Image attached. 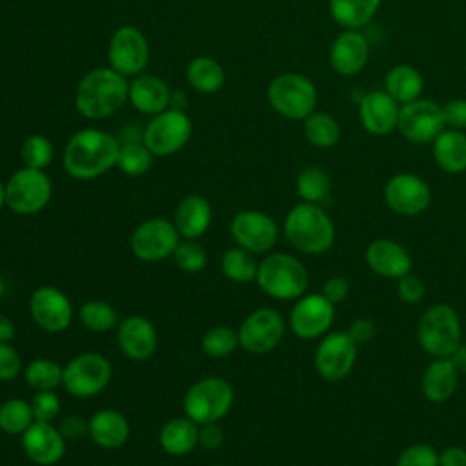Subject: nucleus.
<instances>
[{
	"instance_id": "nucleus-24",
	"label": "nucleus",
	"mask_w": 466,
	"mask_h": 466,
	"mask_svg": "<svg viewBox=\"0 0 466 466\" xmlns=\"http://www.w3.org/2000/svg\"><path fill=\"white\" fill-rule=\"evenodd\" d=\"M366 262L373 273L386 279H400L411 269V257L399 242L377 238L366 249Z\"/></svg>"
},
{
	"instance_id": "nucleus-38",
	"label": "nucleus",
	"mask_w": 466,
	"mask_h": 466,
	"mask_svg": "<svg viewBox=\"0 0 466 466\" xmlns=\"http://www.w3.org/2000/svg\"><path fill=\"white\" fill-rule=\"evenodd\" d=\"M153 153L147 149V146L144 142H137V140H127V142H120V149H118V157H116V167L129 177H140L144 173L149 171V167L153 166Z\"/></svg>"
},
{
	"instance_id": "nucleus-56",
	"label": "nucleus",
	"mask_w": 466,
	"mask_h": 466,
	"mask_svg": "<svg viewBox=\"0 0 466 466\" xmlns=\"http://www.w3.org/2000/svg\"><path fill=\"white\" fill-rule=\"evenodd\" d=\"M5 206V184L0 180V211Z\"/></svg>"
},
{
	"instance_id": "nucleus-9",
	"label": "nucleus",
	"mask_w": 466,
	"mask_h": 466,
	"mask_svg": "<svg viewBox=\"0 0 466 466\" xmlns=\"http://www.w3.org/2000/svg\"><path fill=\"white\" fill-rule=\"evenodd\" d=\"M193 124L189 116L177 107H167L153 115L142 133V142L155 157H169L180 151L191 138Z\"/></svg>"
},
{
	"instance_id": "nucleus-16",
	"label": "nucleus",
	"mask_w": 466,
	"mask_h": 466,
	"mask_svg": "<svg viewBox=\"0 0 466 466\" xmlns=\"http://www.w3.org/2000/svg\"><path fill=\"white\" fill-rule=\"evenodd\" d=\"M29 313L38 328L47 333H60L73 320L69 297L55 286H40L29 297Z\"/></svg>"
},
{
	"instance_id": "nucleus-18",
	"label": "nucleus",
	"mask_w": 466,
	"mask_h": 466,
	"mask_svg": "<svg viewBox=\"0 0 466 466\" xmlns=\"http://www.w3.org/2000/svg\"><path fill=\"white\" fill-rule=\"evenodd\" d=\"M335 319V304L322 293H309L297 299L289 313V328L300 339H315L326 333Z\"/></svg>"
},
{
	"instance_id": "nucleus-28",
	"label": "nucleus",
	"mask_w": 466,
	"mask_h": 466,
	"mask_svg": "<svg viewBox=\"0 0 466 466\" xmlns=\"http://www.w3.org/2000/svg\"><path fill=\"white\" fill-rule=\"evenodd\" d=\"M431 153L435 164L451 175L466 171V133L446 127L433 142Z\"/></svg>"
},
{
	"instance_id": "nucleus-32",
	"label": "nucleus",
	"mask_w": 466,
	"mask_h": 466,
	"mask_svg": "<svg viewBox=\"0 0 466 466\" xmlns=\"http://www.w3.org/2000/svg\"><path fill=\"white\" fill-rule=\"evenodd\" d=\"M382 0H328L329 15L344 29H362L379 13Z\"/></svg>"
},
{
	"instance_id": "nucleus-50",
	"label": "nucleus",
	"mask_w": 466,
	"mask_h": 466,
	"mask_svg": "<svg viewBox=\"0 0 466 466\" xmlns=\"http://www.w3.org/2000/svg\"><path fill=\"white\" fill-rule=\"evenodd\" d=\"M224 433L218 422H206L198 424V444H202L208 450H215L222 444Z\"/></svg>"
},
{
	"instance_id": "nucleus-31",
	"label": "nucleus",
	"mask_w": 466,
	"mask_h": 466,
	"mask_svg": "<svg viewBox=\"0 0 466 466\" xmlns=\"http://www.w3.org/2000/svg\"><path fill=\"white\" fill-rule=\"evenodd\" d=\"M158 442L169 455H187L198 444V424L187 415L175 417L162 426Z\"/></svg>"
},
{
	"instance_id": "nucleus-34",
	"label": "nucleus",
	"mask_w": 466,
	"mask_h": 466,
	"mask_svg": "<svg viewBox=\"0 0 466 466\" xmlns=\"http://www.w3.org/2000/svg\"><path fill=\"white\" fill-rule=\"evenodd\" d=\"M304 138L319 149L333 147L340 140V124L326 111H313L302 120Z\"/></svg>"
},
{
	"instance_id": "nucleus-41",
	"label": "nucleus",
	"mask_w": 466,
	"mask_h": 466,
	"mask_svg": "<svg viewBox=\"0 0 466 466\" xmlns=\"http://www.w3.org/2000/svg\"><path fill=\"white\" fill-rule=\"evenodd\" d=\"M53 142L44 135H31L20 147V158L25 167L44 169L53 160Z\"/></svg>"
},
{
	"instance_id": "nucleus-4",
	"label": "nucleus",
	"mask_w": 466,
	"mask_h": 466,
	"mask_svg": "<svg viewBox=\"0 0 466 466\" xmlns=\"http://www.w3.org/2000/svg\"><path fill=\"white\" fill-rule=\"evenodd\" d=\"M255 280L266 295L277 300H293L306 293L309 275L297 257L271 253L258 262Z\"/></svg>"
},
{
	"instance_id": "nucleus-21",
	"label": "nucleus",
	"mask_w": 466,
	"mask_h": 466,
	"mask_svg": "<svg viewBox=\"0 0 466 466\" xmlns=\"http://www.w3.org/2000/svg\"><path fill=\"white\" fill-rule=\"evenodd\" d=\"M400 104H397L384 89L366 93L359 100L360 126L375 137H386L397 129Z\"/></svg>"
},
{
	"instance_id": "nucleus-2",
	"label": "nucleus",
	"mask_w": 466,
	"mask_h": 466,
	"mask_svg": "<svg viewBox=\"0 0 466 466\" xmlns=\"http://www.w3.org/2000/svg\"><path fill=\"white\" fill-rule=\"evenodd\" d=\"M129 84L126 76L111 67L87 71L76 86L75 106L89 120H102L116 113L127 100Z\"/></svg>"
},
{
	"instance_id": "nucleus-36",
	"label": "nucleus",
	"mask_w": 466,
	"mask_h": 466,
	"mask_svg": "<svg viewBox=\"0 0 466 466\" xmlns=\"http://www.w3.org/2000/svg\"><path fill=\"white\" fill-rule=\"evenodd\" d=\"M220 268H222V273L233 280V282H240V284H246V282H251L257 279V269H258V262L255 258V253L237 246V248H231L228 249L224 255H222V260H220Z\"/></svg>"
},
{
	"instance_id": "nucleus-51",
	"label": "nucleus",
	"mask_w": 466,
	"mask_h": 466,
	"mask_svg": "<svg viewBox=\"0 0 466 466\" xmlns=\"http://www.w3.org/2000/svg\"><path fill=\"white\" fill-rule=\"evenodd\" d=\"M348 335L353 339V342L359 346V344H364L368 340L373 339L375 335V326L370 319H357L350 324L348 328Z\"/></svg>"
},
{
	"instance_id": "nucleus-55",
	"label": "nucleus",
	"mask_w": 466,
	"mask_h": 466,
	"mask_svg": "<svg viewBox=\"0 0 466 466\" xmlns=\"http://www.w3.org/2000/svg\"><path fill=\"white\" fill-rule=\"evenodd\" d=\"M450 359L459 373H466V344H461Z\"/></svg>"
},
{
	"instance_id": "nucleus-35",
	"label": "nucleus",
	"mask_w": 466,
	"mask_h": 466,
	"mask_svg": "<svg viewBox=\"0 0 466 466\" xmlns=\"http://www.w3.org/2000/svg\"><path fill=\"white\" fill-rule=\"evenodd\" d=\"M295 187H297V193L302 198V202L322 204L329 197L331 178L324 169H320L317 166H308L299 171Z\"/></svg>"
},
{
	"instance_id": "nucleus-52",
	"label": "nucleus",
	"mask_w": 466,
	"mask_h": 466,
	"mask_svg": "<svg viewBox=\"0 0 466 466\" xmlns=\"http://www.w3.org/2000/svg\"><path fill=\"white\" fill-rule=\"evenodd\" d=\"M58 430L66 439H78L87 433V422L78 415H67L66 419L60 420Z\"/></svg>"
},
{
	"instance_id": "nucleus-43",
	"label": "nucleus",
	"mask_w": 466,
	"mask_h": 466,
	"mask_svg": "<svg viewBox=\"0 0 466 466\" xmlns=\"http://www.w3.org/2000/svg\"><path fill=\"white\" fill-rule=\"evenodd\" d=\"M173 260L178 269L186 273H198L206 268L208 255L204 248L191 238H184L178 242V246L173 251Z\"/></svg>"
},
{
	"instance_id": "nucleus-11",
	"label": "nucleus",
	"mask_w": 466,
	"mask_h": 466,
	"mask_svg": "<svg viewBox=\"0 0 466 466\" xmlns=\"http://www.w3.org/2000/svg\"><path fill=\"white\" fill-rule=\"evenodd\" d=\"M446 129L442 107L428 98L402 104L397 131L411 144H431Z\"/></svg>"
},
{
	"instance_id": "nucleus-54",
	"label": "nucleus",
	"mask_w": 466,
	"mask_h": 466,
	"mask_svg": "<svg viewBox=\"0 0 466 466\" xmlns=\"http://www.w3.org/2000/svg\"><path fill=\"white\" fill-rule=\"evenodd\" d=\"M15 337V324L11 319L0 313V342H9Z\"/></svg>"
},
{
	"instance_id": "nucleus-15",
	"label": "nucleus",
	"mask_w": 466,
	"mask_h": 466,
	"mask_svg": "<svg viewBox=\"0 0 466 466\" xmlns=\"http://www.w3.org/2000/svg\"><path fill=\"white\" fill-rule=\"evenodd\" d=\"M388 208L402 217H415L428 209L431 189L424 178L415 173H397L384 186Z\"/></svg>"
},
{
	"instance_id": "nucleus-53",
	"label": "nucleus",
	"mask_w": 466,
	"mask_h": 466,
	"mask_svg": "<svg viewBox=\"0 0 466 466\" xmlns=\"http://www.w3.org/2000/svg\"><path fill=\"white\" fill-rule=\"evenodd\" d=\"M439 466H466V450L461 446H448L439 453Z\"/></svg>"
},
{
	"instance_id": "nucleus-22",
	"label": "nucleus",
	"mask_w": 466,
	"mask_h": 466,
	"mask_svg": "<svg viewBox=\"0 0 466 466\" xmlns=\"http://www.w3.org/2000/svg\"><path fill=\"white\" fill-rule=\"evenodd\" d=\"M22 450L33 462L53 466L66 453V437L51 422L35 420L22 433Z\"/></svg>"
},
{
	"instance_id": "nucleus-17",
	"label": "nucleus",
	"mask_w": 466,
	"mask_h": 466,
	"mask_svg": "<svg viewBox=\"0 0 466 466\" xmlns=\"http://www.w3.org/2000/svg\"><path fill=\"white\" fill-rule=\"evenodd\" d=\"M229 231L237 246L255 255L269 251L279 238L275 220L257 209H244L237 213L229 224Z\"/></svg>"
},
{
	"instance_id": "nucleus-47",
	"label": "nucleus",
	"mask_w": 466,
	"mask_h": 466,
	"mask_svg": "<svg viewBox=\"0 0 466 466\" xmlns=\"http://www.w3.org/2000/svg\"><path fill=\"white\" fill-rule=\"evenodd\" d=\"M442 107L446 127L464 131L466 129V98H451Z\"/></svg>"
},
{
	"instance_id": "nucleus-29",
	"label": "nucleus",
	"mask_w": 466,
	"mask_h": 466,
	"mask_svg": "<svg viewBox=\"0 0 466 466\" xmlns=\"http://www.w3.org/2000/svg\"><path fill=\"white\" fill-rule=\"evenodd\" d=\"M459 371L451 359H435L422 373V393L430 402H446L457 388Z\"/></svg>"
},
{
	"instance_id": "nucleus-46",
	"label": "nucleus",
	"mask_w": 466,
	"mask_h": 466,
	"mask_svg": "<svg viewBox=\"0 0 466 466\" xmlns=\"http://www.w3.org/2000/svg\"><path fill=\"white\" fill-rule=\"evenodd\" d=\"M22 371V359L9 342H0V380H13Z\"/></svg>"
},
{
	"instance_id": "nucleus-58",
	"label": "nucleus",
	"mask_w": 466,
	"mask_h": 466,
	"mask_svg": "<svg viewBox=\"0 0 466 466\" xmlns=\"http://www.w3.org/2000/svg\"><path fill=\"white\" fill-rule=\"evenodd\" d=\"M215 466H224V464H215Z\"/></svg>"
},
{
	"instance_id": "nucleus-37",
	"label": "nucleus",
	"mask_w": 466,
	"mask_h": 466,
	"mask_svg": "<svg viewBox=\"0 0 466 466\" xmlns=\"http://www.w3.org/2000/svg\"><path fill=\"white\" fill-rule=\"evenodd\" d=\"M24 379L35 391H55L62 386L64 368L49 359H35L24 368Z\"/></svg>"
},
{
	"instance_id": "nucleus-45",
	"label": "nucleus",
	"mask_w": 466,
	"mask_h": 466,
	"mask_svg": "<svg viewBox=\"0 0 466 466\" xmlns=\"http://www.w3.org/2000/svg\"><path fill=\"white\" fill-rule=\"evenodd\" d=\"M397 466H439V453L430 444H413L399 455Z\"/></svg>"
},
{
	"instance_id": "nucleus-25",
	"label": "nucleus",
	"mask_w": 466,
	"mask_h": 466,
	"mask_svg": "<svg viewBox=\"0 0 466 466\" xmlns=\"http://www.w3.org/2000/svg\"><path fill=\"white\" fill-rule=\"evenodd\" d=\"M127 100L137 111L153 116L171 106V89L160 76L137 75L129 84Z\"/></svg>"
},
{
	"instance_id": "nucleus-1",
	"label": "nucleus",
	"mask_w": 466,
	"mask_h": 466,
	"mask_svg": "<svg viewBox=\"0 0 466 466\" xmlns=\"http://www.w3.org/2000/svg\"><path fill=\"white\" fill-rule=\"evenodd\" d=\"M120 142L104 129L76 131L64 149V169L76 180H91L116 166Z\"/></svg>"
},
{
	"instance_id": "nucleus-49",
	"label": "nucleus",
	"mask_w": 466,
	"mask_h": 466,
	"mask_svg": "<svg viewBox=\"0 0 466 466\" xmlns=\"http://www.w3.org/2000/svg\"><path fill=\"white\" fill-rule=\"evenodd\" d=\"M350 293V280L346 277H340V275H335V277H329L326 282H324V288H322V295L337 304V302H342Z\"/></svg>"
},
{
	"instance_id": "nucleus-40",
	"label": "nucleus",
	"mask_w": 466,
	"mask_h": 466,
	"mask_svg": "<svg viewBox=\"0 0 466 466\" xmlns=\"http://www.w3.org/2000/svg\"><path fill=\"white\" fill-rule=\"evenodd\" d=\"M35 422L31 404L22 399H7L0 404V430L7 435H22Z\"/></svg>"
},
{
	"instance_id": "nucleus-19",
	"label": "nucleus",
	"mask_w": 466,
	"mask_h": 466,
	"mask_svg": "<svg viewBox=\"0 0 466 466\" xmlns=\"http://www.w3.org/2000/svg\"><path fill=\"white\" fill-rule=\"evenodd\" d=\"M357 360V344L348 331L326 335L315 351L317 373L326 380L344 379Z\"/></svg>"
},
{
	"instance_id": "nucleus-26",
	"label": "nucleus",
	"mask_w": 466,
	"mask_h": 466,
	"mask_svg": "<svg viewBox=\"0 0 466 466\" xmlns=\"http://www.w3.org/2000/svg\"><path fill=\"white\" fill-rule=\"evenodd\" d=\"M211 204L208 202V198L200 195H187L178 202L173 224L182 238L197 240L208 231L211 224Z\"/></svg>"
},
{
	"instance_id": "nucleus-39",
	"label": "nucleus",
	"mask_w": 466,
	"mask_h": 466,
	"mask_svg": "<svg viewBox=\"0 0 466 466\" xmlns=\"http://www.w3.org/2000/svg\"><path fill=\"white\" fill-rule=\"evenodd\" d=\"M78 315H80L82 326L95 333H106L118 326V315L115 308L106 300H98V299L86 300L80 306Z\"/></svg>"
},
{
	"instance_id": "nucleus-30",
	"label": "nucleus",
	"mask_w": 466,
	"mask_h": 466,
	"mask_svg": "<svg viewBox=\"0 0 466 466\" xmlns=\"http://www.w3.org/2000/svg\"><path fill=\"white\" fill-rule=\"evenodd\" d=\"M422 87V73L410 64H397L384 76V91L400 106L420 98Z\"/></svg>"
},
{
	"instance_id": "nucleus-57",
	"label": "nucleus",
	"mask_w": 466,
	"mask_h": 466,
	"mask_svg": "<svg viewBox=\"0 0 466 466\" xmlns=\"http://www.w3.org/2000/svg\"><path fill=\"white\" fill-rule=\"evenodd\" d=\"M4 291H5V282H4V279L0 277V299H2V295H4Z\"/></svg>"
},
{
	"instance_id": "nucleus-20",
	"label": "nucleus",
	"mask_w": 466,
	"mask_h": 466,
	"mask_svg": "<svg viewBox=\"0 0 466 466\" xmlns=\"http://www.w3.org/2000/svg\"><path fill=\"white\" fill-rule=\"evenodd\" d=\"M370 58V44L359 29L340 31L329 46V66L340 76L359 75Z\"/></svg>"
},
{
	"instance_id": "nucleus-10",
	"label": "nucleus",
	"mask_w": 466,
	"mask_h": 466,
	"mask_svg": "<svg viewBox=\"0 0 466 466\" xmlns=\"http://www.w3.org/2000/svg\"><path fill=\"white\" fill-rule=\"evenodd\" d=\"M111 375V364L102 353L86 351L66 364L62 386L69 395L87 399L104 391Z\"/></svg>"
},
{
	"instance_id": "nucleus-5",
	"label": "nucleus",
	"mask_w": 466,
	"mask_h": 466,
	"mask_svg": "<svg viewBox=\"0 0 466 466\" xmlns=\"http://www.w3.org/2000/svg\"><path fill=\"white\" fill-rule=\"evenodd\" d=\"M417 340L430 355L450 359L462 344V329L457 311L448 304L428 308L417 324Z\"/></svg>"
},
{
	"instance_id": "nucleus-6",
	"label": "nucleus",
	"mask_w": 466,
	"mask_h": 466,
	"mask_svg": "<svg viewBox=\"0 0 466 466\" xmlns=\"http://www.w3.org/2000/svg\"><path fill=\"white\" fill-rule=\"evenodd\" d=\"M317 87L300 73H280L268 86V102L288 120H304L317 107Z\"/></svg>"
},
{
	"instance_id": "nucleus-42",
	"label": "nucleus",
	"mask_w": 466,
	"mask_h": 466,
	"mask_svg": "<svg viewBox=\"0 0 466 466\" xmlns=\"http://www.w3.org/2000/svg\"><path fill=\"white\" fill-rule=\"evenodd\" d=\"M202 351L209 357L222 359L238 346V333L228 326H215L202 337Z\"/></svg>"
},
{
	"instance_id": "nucleus-14",
	"label": "nucleus",
	"mask_w": 466,
	"mask_h": 466,
	"mask_svg": "<svg viewBox=\"0 0 466 466\" xmlns=\"http://www.w3.org/2000/svg\"><path fill=\"white\" fill-rule=\"evenodd\" d=\"M238 346L249 353H268L284 337V319L273 308L251 311L238 328Z\"/></svg>"
},
{
	"instance_id": "nucleus-33",
	"label": "nucleus",
	"mask_w": 466,
	"mask_h": 466,
	"mask_svg": "<svg viewBox=\"0 0 466 466\" xmlns=\"http://www.w3.org/2000/svg\"><path fill=\"white\" fill-rule=\"evenodd\" d=\"M186 78L198 93L211 95L224 87L226 71L211 56H195L186 67Z\"/></svg>"
},
{
	"instance_id": "nucleus-27",
	"label": "nucleus",
	"mask_w": 466,
	"mask_h": 466,
	"mask_svg": "<svg viewBox=\"0 0 466 466\" xmlns=\"http://www.w3.org/2000/svg\"><path fill=\"white\" fill-rule=\"evenodd\" d=\"M87 435L100 448L115 450L126 444L129 437V422L126 415L116 410H98L87 420Z\"/></svg>"
},
{
	"instance_id": "nucleus-12",
	"label": "nucleus",
	"mask_w": 466,
	"mask_h": 466,
	"mask_svg": "<svg viewBox=\"0 0 466 466\" xmlns=\"http://www.w3.org/2000/svg\"><path fill=\"white\" fill-rule=\"evenodd\" d=\"M180 235L173 222L155 217L138 224L131 235V251L144 262H160L173 257Z\"/></svg>"
},
{
	"instance_id": "nucleus-7",
	"label": "nucleus",
	"mask_w": 466,
	"mask_h": 466,
	"mask_svg": "<svg viewBox=\"0 0 466 466\" xmlns=\"http://www.w3.org/2000/svg\"><path fill=\"white\" fill-rule=\"evenodd\" d=\"M235 399L233 386L222 377H206L189 386L184 395V413L197 424L218 422Z\"/></svg>"
},
{
	"instance_id": "nucleus-48",
	"label": "nucleus",
	"mask_w": 466,
	"mask_h": 466,
	"mask_svg": "<svg viewBox=\"0 0 466 466\" xmlns=\"http://www.w3.org/2000/svg\"><path fill=\"white\" fill-rule=\"evenodd\" d=\"M397 293L400 297L402 302H408V304H417L422 297H424V282L408 273L404 277L399 279V286H397Z\"/></svg>"
},
{
	"instance_id": "nucleus-23",
	"label": "nucleus",
	"mask_w": 466,
	"mask_h": 466,
	"mask_svg": "<svg viewBox=\"0 0 466 466\" xmlns=\"http://www.w3.org/2000/svg\"><path fill=\"white\" fill-rule=\"evenodd\" d=\"M116 340L126 357L131 360H146L157 350V329L149 319L129 315L118 322Z\"/></svg>"
},
{
	"instance_id": "nucleus-44",
	"label": "nucleus",
	"mask_w": 466,
	"mask_h": 466,
	"mask_svg": "<svg viewBox=\"0 0 466 466\" xmlns=\"http://www.w3.org/2000/svg\"><path fill=\"white\" fill-rule=\"evenodd\" d=\"M33 417L38 422H51L60 413V399L53 390L36 391L31 399Z\"/></svg>"
},
{
	"instance_id": "nucleus-13",
	"label": "nucleus",
	"mask_w": 466,
	"mask_h": 466,
	"mask_svg": "<svg viewBox=\"0 0 466 466\" xmlns=\"http://www.w3.org/2000/svg\"><path fill=\"white\" fill-rule=\"evenodd\" d=\"M109 67L124 76H137L144 71L149 58V46L144 33L135 25L118 27L107 47Z\"/></svg>"
},
{
	"instance_id": "nucleus-8",
	"label": "nucleus",
	"mask_w": 466,
	"mask_h": 466,
	"mask_svg": "<svg viewBox=\"0 0 466 466\" xmlns=\"http://www.w3.org/2000/svg\"><path fill=\"white\" fill-rule=\"evenodd\" d=\"M53 195V184L44 169L20 167L5 182V206L16 215L42 211Z\"/></svg>"
},
{
	"instance_id": "nucleus-3",
	"label": "nucleus",
	"mask_w": 466,
	"mask_h": 466,
	"mask_svg": "<svg viewBox=\"0 0 466 466\" xmlns=\"http://www.w3.org/2000/svg\"><path fill=\"white\" fill-rule=\"evenodd\" d=\"M288 242L308 255H320L333 246L335 226L320 204L300 202L284 218Z\"/></svg>"
}]
</instances>
